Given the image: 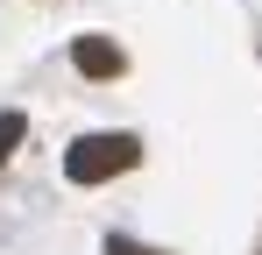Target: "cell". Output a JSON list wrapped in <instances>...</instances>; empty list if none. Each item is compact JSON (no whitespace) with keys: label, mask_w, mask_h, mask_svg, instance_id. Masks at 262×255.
<instances>
[{"label":"cell","mask_w":262,"mask_h":255,"mask_svg":"<svg viewBox=\"0 0 262 255\" xmlns=\"http://www.w3.org/2000/svg\"><path fill=\"white\" fill-rule=\"evenodd\" d=\"M135 163H142V135H128V128H92V135H78V142L64 149V177H71L78 192L114 184V177H128Z\"/></svg>","instance_id":"obj_1"},{"label":"cell","mask_w":262,"mask_h":255,"mask_svg":"<svg viewBox=\"0 0 262 255\" xmlns=\"http://www.w3.org/2000/svg\"><path fill=\"white\" fill-rule=\"evenodd\" d=\"M106 255H170V248H149V241H135V234H106Z\"/></svg>","instance_id":"obj_4"},{"label":"cell","mask_w":262,"mask_h":255,"mask_svg":"<svg viewBox=\"0 0 262 255\" xmlns=\"http://www.w3.org/2000/svg\"><path fill=\"white\" fill-rule=\"evenodd\" d=\"M255 255H262V248H255Z\"/></svg>","instance_id":"obj_5"},{"label":"cell","mask_w":262,"mask_h":255,"mask_svg":"<svg viewBox=\"0 0 262 255\" xmlns=\"http://www.w3.org/2000/svg\"><path fill=\"white\" fill-rule=\"evenodd\" d=\"M21 135H29V114H21V107H7V114H0V163L21 149Z\"/></svg>","instance_id":"obj_3"},{"label":"cell","mask_w":262,"mask_h":255,"mask_svg":"<svg viewBox=\"0 0 262 255\" xmlns=\"http://www.w3.org/2000/svg\"><path fill=\"white\" fill-rule=\"evenodd\" d=\"M71 71L85 85H114V78H128V50L99 29H85V36H71Z\"/></svg>","instance_id":"obj_2"}]
</instances>
